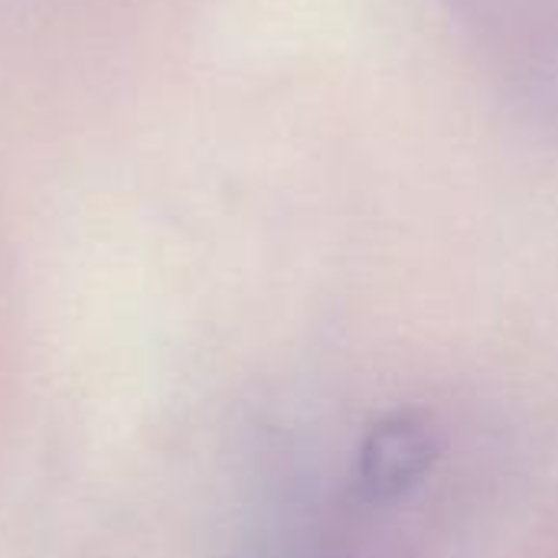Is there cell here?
I'll return each instance as SVG.
<instances>
[{"label":"cell","instance_id":"1","mask_svg":"<svg viewBox=\"0 0 558 558\" xmlns=\"http://www.w3.org/2000/svg\"><path fill=\"white\" fill-rule=\"evenodd\" d=\"M438 438L422 412H392L379 418L363 445L356 461V481L366 500L396 504L409 497L435 468Z\"/></svg>","mask_w":558,"mask_h":558}]
</instances>
